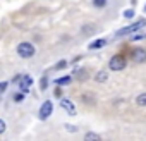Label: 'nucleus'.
Instances as JSON below:
<instances>
[{
  "mask_svg": "<svg viewBox=\"0 0 146 141\" xmlns=\"http://www.w3.org/2000/svg\"><path fill=\"white\" fill-rule=\"evenodd\" d=\"M132 60H134L136 64L146 62V50H144V48H134V50H132Z\"/></svg>",
  "mask_w": 146,
  "mask_h": 141,
  "instance_id": "6",
  "label": "nucleus"
},
{
  "mask_svg": "<svg viewBox=\"0 0 146 141\" xmlns=\"http://www.w3.org/2000/svg\"><path fill=\"white\" fill-rule=\"evenodd\" d=\"M7 88H9V83H7V81H2V83H0V95H2L4 91H7Z\"/></svg>",
  "mask_w": 146,
  "mask_h": 141,
  "instance_id": "15",
  "label": "nucleus"
},
{
  "mask_svg": "<svg viewBox=\"0 0 146 141\" xmlns=\"http://www.w3.org/2000/svg\"><path fill=\"white\" fill-rule=\"evenodd\" d=\"M52 112H53V103H52L50 100H46V102H43V103H41L40 112H38V117H40L41 120H46V119L52 115Z\"/></svg>",
  "mask_w": 146,
  "mask_h": 141,
  "instance_id": "4",
  "label": "nucleus"
},
{
  "mask_svg": "<svg viewBox=\"0 0 146 141\" xmlns=\"http://www.w3.org/2000/svg\"><path fill=\"white\" fill-rule=\"evenodd\" d=\"M136 103H137L139 107H146V93H141V95H137V98H136Z\"/></svg>",
  "mask_w": 146,
  "mask_h": 141,
  "instance_id": "12",
  "label": "nucleus"
},
{
  "mask_svg": "<svg viewBox=\"0 0 146 141\" xmlns=\"http://www.w3.org/2000/svg\"><path fill=\"white\" fill-rule=\"evenodd\" d=\"M144 11H146V5H144Z\"/></svg>",
  "mask_w": 146,
  "mask_h": 141,
  "instance_id": "23",
  "label": "nucleus"
},
{
  "mask_svg": "<svg viewBox=\"0 0 146 141\" xmlns=\"http://www.w3.org/2000/svg\"><path fill=\"white\" fill-rule=\"evenodd\" d=\"M60 107H62L69 115H76V107H74V103H72L70 100H67V98H60Z\"/></svg>",
  "mask_w": 146,
  "mask_h": 141,
  "instance_id": "7",
  "label": "nucleus"
},
{
  "mask_svg": "<svg viewBox=\"0 0 146 141\" xmlns=\"http://www.w3.org/2000/svg\"><path fill=\"white\" fill-rule=\"evenodd\" d=\"M139 40H146V33H137V35H131V41H139Z\"/></svg>",
  "mask_w": 146,
  "mask_h": 141,
  "instance_id": "13",
  "label": "nucleus"
},
{
  "mask_svg": "<svg viewBox=\"0 0 146 141\" xmlns=\"http://www.w3.org/2000/svg\"><path fill=\"white\" fill-rule=\"evenodd\" d=\"M65 65H67V62H65V60H60V62L55 64V69H64Z\"/></svg>",
  "mask_w": 146,
  "mask_h": 141,
  "instance_id": "21",
  "label": "nucleus"
},
{
  "mask_svg": "<svg viewBox=\"0 0 146 141\" xmlns=\"http://www.w3.org/2000/svg\"><path fill=\"white\" fill-rule=\"evenodd\" d=\"M93 5H95L96 9H103V7L107 5V0H93Z\"/></svg>",
  "mask_w": 146,
  "mask_h": 141,
  "instance_id": "14",
  "label": "nucleus"
},
{
  "mask_svg": "<svg viewBox=\"0 0 146 141\" xmlns=\"http://www.w3.org/2000/svg\"><path fill=\"white\" fill-rule=\"evenodd\" d=\"M17 53L21 55V59H31L36 53V48H35V45H31L28 41H23V43L17 45Z\"/></svg>",
  "mask_w": 146,
  "mask_h": 141,
  "instance_id": "2",
  "label": "nucleus"
},
{
  "mask_svg": "<svg viewBox=\"0 0 146 141\" xmlns=\"http://www.w3.org/2000/svg\"><path fill=\"white\" fill-rule=\"evenodd\" d=\"M46 83H48V79H46V76H43V78H41V83H40V84H41V86H40V88H41V91H45V90H46Z\"/></svg>",
  "mask_w": 146,
  "mask_h": 141,
  "instance_id": "17",
  "label": "nucleus"
},
{
  "mask_svg": "<svg viewBox=\"0 0 146 141\" xmlns=\"http://www.w3.org/2000/svg\"><path fill=\"white\" fill-rule=\"evenodd\" d=\"M84 139H86V141H90V139L100 141V139H102V136H100V134H96V132H86V134H84Z\"/></svg>",
  "mask_w": 146,
  "mask_h": 141,
  "instance_id": "11",
  "label": "nucleus"
},
{
  "mask_svg": "<svg viewBox=\"0 0 146 141\" xmlns=\"http://www.w3.org/2000/svg\"><path fill=\"white\" fill-rule=\"evenodd\" d=\"M144 26H146V19H141V21H137V23H134V24H131V26H125V28L119 29V31L115 33V36H117V38H122V36L132 35L134 31H137V29H143Z\"/></svg>",
  "mask_w": 146,
  "mask_h": 141,
  "instance_id": "1",
  "label": "nucleus"
},
{
  "mask_svg": "<svg viewBox=\"0 0 146 141\" xmlns=\"http://www.w3.org/2000/svg\"><path fill=\"white\" fill-rule=\"evenodd\" d=\"M105 45H107V40L105 38H98V40L90 43V50H98V48H103Z\"/></svg>",
  "mask_w": 146,
  "mask_h": 141,
  "instance_id": "8",
  "label": "nucleus"
},
{
  "mask_svg": "<svg viewBox=\"0 0 146 141\" xmlns=\"http://www.w3.org/2000/svg\"><path fill=\"white\" fill-rule=\"evenodd\" d=\"M124 17H125V19H131V17H134V11H132V9H127V11H124Z\"/></svg>",
  "mask_w": 146,
  "mask_h": 141,
  "instance_id": "16",
  "label": "nucleus"
},
{
  "mask_svg": "<svg viewBox=\"0 0 146 141\" xmlns=\"http://www.w3.org/2000/svg\"><path fill=\"white\" fill-rule=\"evenodd\" d=\"M70 81H72V78H70V76H64V78H57V79H55V84L62 86V84H69Z\"/></svg>",
  "mask_w": 146,
  "mask_h": 141,
  "instance_id": "10",
  "label": "nucleus"
},
{
  "mask_svg": "<svg viewBox=\"0 0 146 141\" xmlns=\"http://www.w3.org/2000/svg\"><path fill=\"white\" fill-rule=\"evenodd\" d=\"M65 129H67L69 132H78V127L72 126V124H65Z\"/></svg>",
  "mask_w": 146,
  "mask_h": 141,
  "instance_id": "19",
  "label": "nucleus"
},
{
  "mask_svg": "<svg viewBox=\"0 0 146 141\" xmlns=\"http://www.w3.org/2000/svg\"><path fill=\"white\" fill-rule=\"evenodd\" d=\"M23 100H24V93H16V95H14V102L19 103V102H23Z\"/></svg>",
  "mask_w": 146,
  "mask_h": 141,
  "instance_id": "18",
  "label": "nucleus"
},
{
  "mask_svg": "<svg viewBox=\"0 0 146 141\" xmlns=\"http://www.w3.org/2000/svg\"><path fill=\"white\" fill-rule=\"evenodd\" d=\"M55 96H58V98L62 96V91H60V88H57V90H55Z\"/></svg>",
  "mask_w": 146,
  "mask_h": 141,
  "instance_id": "22",
  "label": "nucleus"
},
{
  "mask_svg": "<svg viewBox=\"0 0 146 141\" xmlns=\"http://www.w3.org/2000/svg\"><path fill=\"white\" fill-rule=\"evenodd\" d=\"M16 81L19 83V88L23 90V93H28V91H29V86H31V83H33L29 76H17Z\"/></svg>",
  "mask_w": 146,
  "mask_h": 141,
  "instance_id": "5",
  "label": "nucleus"
},
{
  "mask_svg": "<svg viewBox=\"0 0 146 141\" xmlns=\"http://www.w3.org/2000/svg\"><path fill=\"white\" fill-rule=\"evenodd\" d=\"M5 129H7V124H5L2 119H0V134H4V132H5Z\"/></svg>",
  "mask_w": 146,
  "mask_h": 141,
  "instance_id": "20",
  "label": "nucleus"
},
{
  "mask_svg": "<svg viewBox=\"0 0 146 141\" xmlns=\"http://www.w3.org/2000/svg\"><path fill=\"white\" fill-rule=\"evenodd\" d=\"M125 59L122 57V55H113L112 59H110V62H108V69L110 70H115V72H119V70H124L125 69Z\"/></svg>",
  "mask_w": 146,
  "mask_h": 141,
  "instance_id": "3",
  "label": "nucleus"
},
{
  "mask_svg": "<svg viewBox=\"0 0 146 141\" xmlns=\"http://www.w3.org/2000/svg\"><path fill=\"white\" fill-rule=\"evenodd\" d=\"M95 79H96L98 83H105V81L108 79V72H107V70H98L96 76H95Z\"/></svg>",
  "mask_w": 146,
  "mask_h": 141,
  "instance_id": "9",
  "label": "nucleus"
}]
</instances>
